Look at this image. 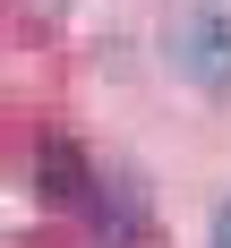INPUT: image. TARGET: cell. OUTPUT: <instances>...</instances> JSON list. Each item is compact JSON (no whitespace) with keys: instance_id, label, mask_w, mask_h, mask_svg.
Segmentation results:
<instances>
[{"instance_id":"6da1fadb","label":"cell","mask_w":231,"mask_h":248,"mask_svg":"<svg viewBox=\"0 0 231 248\" xmlns=\"http://www.w3.org/2000/svg\"><path fill=\"white\" fill-rule=\"evenodd\" d=\"M171 60L197 94H231V9L223 0H188L171 26Z\"/></svg>"},{"instance_id":"7a4b0ae2","label":"cell","mask_w":231,"mask_h":248,"mask_svg":"<svg viewBox=\"0 0 231 248\" xmlns=\"http://www.w3.org/2000/svg\"><path fill=\"white\" fill-rule=\"evenodd\" d=\"M34 197H43L51 214H94V197H103L94 154L69 146V137H43V146H34Z\"/></svg>"},{"instance_id":"3957f363","label":"cell","mask_w":231,"mask_h":248,"mask_svg":"<svg viewBox=\"0 0 231 248\" xmlns=\"http://www.w3.org/2000/svg\"><path fill=\"white\" fill-rule=\"evenodd\" d=\"M17 17L26 26H51V17H69V0H17Z\"/></svg>"},{"instance_id":"277c9868","label":"cell","mask_w":231,"mask_h":248,"mask_svg":"<svg viewBox=\"0 0 231 248\" xmlns=\"http://www.w3.org/2000/svg\"><path fill=\"white\" fill-rule=\"evenodd\" d=\"M214 248H231V197H223V214H214Z\"/></svg>"}]
</instances>
